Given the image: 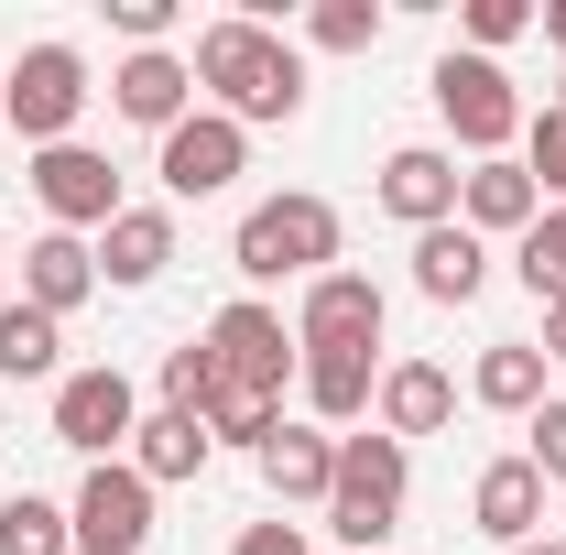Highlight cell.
<instances>
[{
	"mask_svg": "<svg viewBox=\"0 0 566 555\" xmlns=\"http://www.w3.org/2000/svg\"><path fill=\"white\" fill-rule=\"evenodd\" d=\"M186 66H197V98H208L218 121H240V132H251V121H294V109H305V55L283 44L273 22H251V11L208 22Z\"/></svg>",
	"mask_w": 566,
	"mask_h": 555,
	"instance_id": "6da1fadb",
	"label": "cell"
},
{
	"mask_svg": "<svg viewBox=\"0 0 566 555\" xmlns=\"http://www.w3.org/2000/svg\"><path fill=\"white\" fill-rule=\"evenodd\" d=\"M403 490H415V447H392L381 425L338 436V490H327V534L349 555H392L403 534Z\"/></svg>",
	"mask_w": 566,
	"mask_h": 555,
	"instance_id": "7a4b0ae2",
	"label": "cell"
},
{
	"mask_svg": "<svg viewBox=\"0 0 566 555\" xmlns=\"http://www.w3.org/2000/svg\"><path fill=\"white\" fill-rule=\"evenodd\" d=\"M229 262L251 283H316V273H338V208L327 197H262V208L240 218V240H229Z\"/></svg>",
	"mask_w": 566,
	"mask_h": 555,
	"instance_id": "3957f363",
	"label": "cell"
},
{
	"mask_svg": "<svg viewBox=\"0 0 566 555\" xmlns=\"http://www.w3.org/2000/svg\"><path fill=\"white\" fill-rule=\"evenodd\" d=\"M424 87H436V121L469 142V164H501V153L523 142V121H534V109H523V87L501 76V55H436Z\"/></svg>",
	"mask_w": 566,
	"mask_h": 555,
	"instance_id": "277c9868",
	"label": "cell"
},
{
	"mask_svg": "<svg viewBox=\"0 0 566 555\" xmlns=\"http://www.w3.org/2000/svg\"><path fill=\"white\" fill-rule=\"evenodd\" d=\"M76 109H87V55L76 44H22V66L0 76V132L55 153V142H76Z\"/></svg>",
	"mask_w": 566,
	"mask_h": 555,
	"instance_id": "5b68a950",
	"label": "cell"
},
{
	"mask_svg": "<svg viewBox=\"0 0 566 555\" xmlns=\"http://www.w3.org/2000/svg\"><path fill=\"white\" fill-rule=\"evenodd\" d=\"M208 359H218V381H240V392H273L283 404V381H294V327H283L262 294H240V305H218L208 316Z\"/></svg>",
	"mask_w": 566,
	"mask_h": 555,
	"instance_id": "8992f818",
	"label": "cell"
},
{
	"mask_svg": "<svg viewBox=\"0 0 566 555\" xmlns=\"http://www.w3.org/2000/svg\"><path fill=\"white\" fill-rule=\"evenodd\" d=\"M66 512H76V555H142L153 545V480H142L132 458H98Z\"/></svg>",
	"mask_w": 566,
	"mask_h": 555,
	"instance_id": "52a82bcc",
	"label": "cell"
},
{
	"mask_svg": "<svg viewBox=\"0 0 566 555\" xmlns=\"http://www.w3.org/2000/svg\"><path fill=\"white\" fill-rule=\"evenodd\" d=\"M142 425V392L98 359V370H66L55 381V447H76V458H120Z\"/></svg>",
	"mask_w": 566,
	"mask_h": 555,
	"instance_id": "ba28073f",
	"label": "cell"
},
{
	"mask_svg": "<svg viewBox=\"0 0 566 555\" xmlns=\"http://www.w3.org/2000/svg\"><path fill=\"white\" fill-rule=\"evenodd\" d=\"M33 197H44V218L55 229H109V218L132 208L120 197V175H109V153H87V142H55V153H33Z\"/></svg>",
	"mask_w": 566,
	"mask_h": 555,
	"instance_id": "9c48e42d",
	"label": "cell"
},
{
	"mask_svg": "<svg viewBox=\"0 0 566 555\" xmlns=\"http://www.w3.org/2000/svg\"><path fill=\"white\" fill-rule=\"evenodd\" d=\"M240 164H251V132L240 121H218V109H186L175 132H164V197H229L240 186Z\"/></svg>",
	"mask_w": 566,
	"mask_h": 555,
	"instance_id": "30bf717a",
	"label": "cell"
},
{
	"mask_svg": "<svg viewBox=\"0 0 566 555\" xmlns=\"http://www.w3.org/2000/svg\"><path fill=\"white\" fill-rule=\"evenodd\" d=\"M294 348H381V283L370 273H316L294 305Z\"/></svg>",
	"mask_w": 566,
	"mask_h": 555,
	"instance_id": "8fae6325",
	"label": "cell"
},
{
	"mask_svg": "<svg viewBox=\"0 0 566 555\" xmlns=\"http://www.w3.org/2000/svg\"><path fill=\"white\" fill-rule=\"evenodd\" d=\"M109 109H120V121H142V132H175V121L197 109V66H186L175 44L120 55V76H109Z\"/></svg>",
	"mask_w": 566,
	"mask_h": 555,
	"instance_id": "7c38bea8",
	"label": "cell"
},
{
	"mask_svg": "<svg viewBox=\"0 0 566 555\" xmlns=\"http://www.w3.org/2000/svg\"><path fill=\"white\" fill-rule=\"evenodd\" d=\"M381 208L403 218V229H447L458 218V153H436V142L381 153Z\"/></svg>",
	"mask_w": 566,
	"mask_h": 555,
	"instance_id": "4fadbf2b",
	"label": "cell"
},
{
	"mask_svg": "<svg viewBox=\"0 0 566 555\" xmlns=\"http://www.w3.org/2000/svg\"><path fill=\"white\" fill-rule=\"evenodd\" d=\"M458 415V381L436 370V359H381V392H370V425L392 436V447H415L436 425Z\"/></svg>",
	"mask_w": 566,
	"mask_h": 555,
	"instance_id": "5bb4252c",
	"label": "cell"
},
{
	"mask_svg": "<svg viewBox=\"0 0 566 555\" xmlns=\"http://www.w3.org/2000/svg\"><path fill=\"white\" fill-rule=\"evenodd\" d=\"M534 218H545V186H534V175H523L512 153L458 175V229H480V240H523Z\"/></svg>",
	"mask_w": 566,
	"mask_h": 555,
	"instance_id": "9a60e30c",
	"label": "cell"
},
{
	"mask_svg": "<svg viewBox=\"0 0 566 555\" xmlns=\"http://www.w3.org/2000/svg\"><path fill=\"white\" fill-rule=\"evenodd\" d=\"M87 294H98V251H87L76 229H44V240H22V305H44V316L66 327Z\"/></svg>",
	"mask_w": 566,
	"mask_h": 555,
	"instance_id": "2e32d148",
	"label": "cell"
},
{
	"mask_svg": "<svg viewBox=\"0 0 566 555\" xmlns=\"http://www.w3.org/2000/svg\"><path fill=\"white\" fill-rule=\"evenodd\" d=\"M469 523H480L501 555L534 545V534H545V480H534V458H491L480 490H469Z\"/></svg>",
	"mask_w": 566,
	"mask_h": 555,
	"instance_id": "e0dca14e",
	"label": "cell"
},
{
	"mask_svg": "<svg viewBox=\"0 0 566 555\" xmlns=\"http://www.w3.org/2000/svg\"><path fill=\"white\" fill-rule=\"evenodd\" d=\"M294 381H305V415L316 425H359L370 392H381V348H305Z\"/></svg>",
	"mask_w": 566,
	"mask_h": 555,
	"instance_id": "ac0fdd59",
	"label": "cell"
},
{
	"mask_svg": "<svg viewBox=\"0 0 566 555\" xmlns=\"http://www.w3.org/2000/svg\"><path fill=\"white\" fill-rule=\"evenodd\" d=\"M164 262H175V208H120L98 229V283L142 294V283H164Z\"/></svg>",
	"mask_w": 566,
	"mask_h": 555,
	"instance_id": "d6986e66",
	"label": "cell"
},
{
	"mask_svg": "<svg viewBox=\"0 0 566 555\" xmlns=\"http://www.w3.org/2000/svg\"><path fill=\"white\" fill-rule=\"evenodd\" d=\"M480 283H491V240H480V229H458V218H447V229H415V294L469 305Z\"/></svg>",
	"mask_w": 566,
	"mask_h": 555,
	"instance_id": "ffe728a7",
	"label": "cell"
},
{
	"mask_svg": "<svg viewBox=\"0 0 566 555\" xmlns=\"http://www.w3.org/2000/svg\"><path fill=\"white\" fill-rule=\"evenodd\" d=\"M262 490L327 512V490H338V436H327V425H283L273 447H262Z\"/></svg>",
	"mask_w": 566,
	"mask_h": 555,
	"instance_id": "44dd1931",
	"label": "cell"
},
{
	"mask_svg": "<svg viewBox=\"0 0 566 555\" xmlns=\"http://www.w3.org/2000/svg\"><path fill=\"white\" fill-rule=\"evenodd\" d=\"M218 458V436H208V415H142L132 425V469L153 490H175V480H197V469H208Z\"/></svg>",
	"mask_w": 566,
	"mask_h": 555,
	"instance_id": "7402d4cb",
	"label": "cell"
},
{
	"mask_svg": "<svg viewBox=\"0 0 566 555\" xmlns=\"http://www.w3.org/2000/svg\"><path fill=\"white\" fill-rule=\"evenodd\" d=\"M0 381H66V327L44 305H0Z\"/></svg>",
	"mask_w": 566,
	"mask_h": 555,
	"instance_id": "603a6c76",
	"label": "cell"
},
{
	"mask_svg": "<svg viewBox=\"0 0 566 555\" xmlns=\"http://www.w3.org/2000/svg\"><path fill=\"white\" fill-rule=\"evenodd\" d=\"M469 404H491V415H534V404H545V348H534V338L480 348V370H469Z\"/></svg>",
	"mask_w": 566,
	"mask_h": 555,
	"instance_id": "cb8c5ba5",
	"label": "cell"
},
{
	"mask_svg": "<svg viewBox=\"0 0 566 555\" xmlns=\"http://www.w3.org/2000/svg\"><path fill=\"white\" fill-rule=\"evenodd\" d=\"M0 555H76V512L44 490H11L0 501Z\"/></svg>",
	"mask_w": 566,
	"mask_h": 555,
	"instance_id": "d4e9b609",
	"label": "cell"
},
{
	"mask_svg": "<svg viewBox=\"0 0 566 555\" xmlns=\"http://www.w3.org/2000/svg\"><path fill=\"white\" fill-rule=\"evenodd\" d=\"M208 436L262 458V447L283 436V404H273V392H240V381H218V392H208Z\"/></svg>",
	"mask_w": 566,
	"mask_h": 555,
	"instance_id": "484cf974",
	"label": "cell"
},
{
	"mask_svg": "<svg viewBox=\"0 0 566 555\" xmlns=\"http://www.w3.org/2000/svg\"><path fill=\"white\" fill-rule=\"evenodd\" d=\"M305 44L316 55H370L381 44V0H316L305 11Z\"/></svg>",
	"mask_w": 566,
	"mask_h": 555,
	"instance_id": "4316f807",
	"label": "cell"
},
{
	"mask_svg": "<svg viewBox=\"0 0 566 555\" xmlns=\"http://www.w3.org/2000/svg\"><path fill=\"white\" fill-rule=\"evenodd\" d=\"M512 273L534 283V305H545V294H566V208H545L523 240H512Z\"/></svg>",
	"mask_w": 566,
	"mask_h": 555,
	"instance_id": "83f0119b",
	"label": "cell"
},
{
	"mask_svg": "<svg viewBox=\"0 0 566 555\" xmlns=\"http://www.w3.org/2000/svg\"><path fill=\"white\" fill-rule=\"evenodd\" d=\"M523 175L545 186V208H566V109H556V98L523 121Z\"/></svg>",
	"mask_w": 566,
	"mask_h": 555,
	"instance_id": "f1b7e54d",
	"label": "cell"
},
{
	"mask_svg": "<svg viewBox=\"0 0 566 555\" xmlns=\"http://www.w3.org/2000/svg\"><path fill=\"white\" fill-rule=\"evenodd\" d=\"M208 392H218V359H208V338L164 348V415H208Z\"/></svg>",
	"mask_w": 566,
	"mask_h": 555,
	"instance_id": "f546056e",
	"label": "cell"
},
{
	"mask_svg": "<svg viewBox=\"0 0 566 555\" xmlns=\"http://www.w3.org/2000/svg\"><path fill=\"white\" fill-rule=\"evenodd\" d=\"M523 436H534V447H523V458H534V480L556 490V480H566V392H545V404L523 415Z\"/></svg>",
	"mask_w": 566,
	"mask_h": 555,
	"instance_id": "4dcf8cb0",
	"label": "cell"
},
{
	"mask_svg": "<svg viewBox=\"0 0 566 555\" xmlns=\"http://www.w3.org/2000/svg\"><path fill=\"white\" fill-rule=\"evenodd\" d=\"M534 33V0H469V55H501Z\"/></svg>",
	"mask_w": 566,
	"mask_h": 555,
	"instance_id": "1f68e13d",
	"label": "cell"
},
{
	"mask_svg": "<svg viewBox=\"0 0 566 555\" xmlns=\"http://www.w3.org/2000/svg\"><path fill=\"white\" fill-rule=\"evenodd\" d=\"M109 22L132 33V55H153V44L175 33V0H109Z\"/></svg>",
	"mask_w": 566,
	"mask_h": 555,
	"instance_id": "d6a6232c",
	"label": "cell"
},
{
	"mask_svg": "<svg viewBox=\"0 0 566 555\" xmlns=\"http://www.w3.org/2000/svg\"><path fill=\"white\" fill-rule=\"evenodd\" d=\"M229 555H316V545H305V523H283V512H273V523H251Z\"/></svg>",
	"mask_w": 566,
	"mask_h": 555,
	"instance_id": "836d02e7",
	"label": "cell"
},
{
	"mask_svg": "<svg viewBox=\"0 0 566 555\" xmlns=\"http://www.w3.org/2000/svg\"><path fill=\"white\" fill-rule=\"evenodd\" d=\"M534 348H545V359H566V294H545V338H534Z\"/></svg>",
	"mask_w": 566,
	"mask_h": 555,
	"instance_id": "e575fe53",
	"label": "cell"
},
{
	"mask_svg": "<svg viewBox=\"0 0 566 555\" xmlns=\"http://www.w3.org/2000/svg\"><path fill=\"white\" fill-rule=\"evenodd\" d=\"M534 22H545V33H556V44H566V0H545V11H534Z\"/></svg>",
	"mask_w": 566,
	"mask_h": 555,
	"instance_id": "d590c367",
	"label": "cell"
},
{
	"mask_svg": "<svg viewBox=\"0 0 566 555\" xmlns=\"http://www.w3.org/2000/svg\"><path fill=\"white\" fill-rule=\"evenodd\" d=\"M512 555H566V534H534V545H512Z\"/></svg>",
	"mask_w": 566,
	"mask_h": 555,
	"instance_id": "8d00e7d4",
	"label": "cell"
},
{
	"mask_svg": "<svg viewBox=\"0 0 566 555\" xmlns=\"http://www.w3.org/2000/svg\"><path fill=\"white\" fill-rule=\"evenodd\" d=\"M0 251H11V240H0ZM0 305H11V262H0Z\"/></svg>",
	"mask_w": 566,
	"mask_h": 555,
	"instance_id": "74e56055",
	"label": "cell"
},
{
	"mask_svg": "<svg viewBox=\"0 0 566 555\" xmlns=\"http://www.w3.org/2000/svg\"><path fill=\"white\" fill-rule=\"evenodd\" d=\"M556 109H566V76H556Z\"/></svg>",
	"mask_w": 566,
	"mask_h": 555,
	"instance_id": "f35d334b",
	"label": "cell"
},
{
	"mask_svg": "<svg viewBox=\"0 0 566 555\" xmlns=\"http://www.w3.org/2000/svg\"><path fill=\"white\" fill-rule=\"evenodd\" d=\"M0 153H11V132H0Z\"/></svg>",
	"mask_w": 566,
	"mask_h": 555,
	"instance_id": "ab89813d",
	"label": "cell"
}]
</instances>
